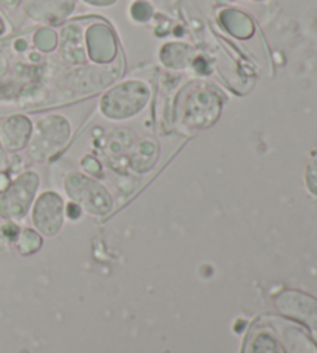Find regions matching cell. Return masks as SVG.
Instances as JSON below:
<instances>
[{"instance_id":"obj_1","label":"cell","mask_w":317,"mask_h":353,"mask_svg":"<svg viewBox=\"0 0 317 353\" xmlns=\"http://www.w3.org/2000/svg\"><path fill=\"white\" fill-rule=\"evenodd\" d=\"M223 107V97L217 88L203 81H194L181 88L175 99V123L190 130L207 129L217 121Z\"/></svg>"},{"instance_id":"obj_2","label":"cell","mask_w":317,"mask_h":353,"mask_svg":"<svg viewBox=\"0 0 317 353\" xmlns=\"http://www.w3.org/2000/svg\"><path fill=\"white\" fill-rule=\"evenodd\" d=\"M149 99V85L143 81L130 79L109 88L99 101V110L105 118L121 121L141 113Z\"/></svg>"},{"instance_id":"obj_3","label":"cell","mask_w":317,"mask_h":353,"mask_svg":"<svg viewBox=\"0 0 317 353\" xmlns=\"http://www.w3.org/2000/svg\"><path fill=\"white\" fill-rule=\"evenodd\" d=\"M72 135V125L68 119L58 113L41 118L33 128V135L28 143L31 159L45 161L52 159L65 146Z\"/></svg>"},{"instance_id":"obj_4","label":"cell","mask_w":317,"mask_h":353,"mask_svg":"<svg viewBox=\"0 0 317 353\" xmlns=\"http://www.w3.org/2000/svg\"><path fill=\"white\" fill-rule=\"evenodd\" d=\"M63 189L73 203L92 216H105L112 211L113 199L110 192L92 176L68 172L63 179Z\"/></svg>"},{"instance_id":"obj_5","label":"cell","mask_w":317,"mask_h":353,"mask_svg":"<svg viewBox=\"0 0 317 353\" xmlns=\"http://www.w3.org/2000/svg\"><path fill=\"white\" fill-rule=\"evenodd\" d=\"M41 179L34 171H27L17 175L10 186L0 194V217L10 222L27 216L33 205Z\"/></svg>"},{"instance_id":"obj_6","label":"cell","mask_w":317,"mask_h":353,"mask_svg":"<svg viewBox=\"0 0 317 353\" xmlns=\"http://www.w3.org/2000/svg\"><path fill=\"white\" fill-rule=\"evenodd\" d=\"M63 219H65V205L59 194L47 191L36 199L31 220L39 234L47 237L56 236L62 228Z\"/></svg>"},{"instance_id":"obj_7","label":"cell","mask_w":317,"mask_h":353,"mask_svg":"<svg viewBox=\"0 0 317 353\" xmlns=\"http://www.w3.org/2000/svg\"><path fill=\"white\" fill-rule=\"evenodd\" d=\"M85 50L94 64H110L118 56L115 31L104 22H94L85 30Z\"/></svg>"},{"instance_id":"obj_8","label":"cell","mask_w":317,"mask_h":353,"mask_svg":"<svg viewBox=\"0 0 317 353\" xmlns=\"http://www.w3.org/2000/svg\"><path fill=\"white\" fill-rule=\"evenodd\" d=\"M276 305L287 316L317 329V301L311 296L300 292H285L277 296Z\"/></svg>"},{"instance_id":"obj_9","label":"cell","mask_w":317,"mask_h":353,"mask_svg":"<svg viewBox=\"0 0 317 353\" xmlns=\"http://www.w3.org/2000/svg\"><path fill=\"white\" fill-rule=\"evenodd\" d=\"M33 135V123L23 115L0 119V143L6 152H19L28 146Z\"/></svg>"},{"instance_id":"obj_10","label":"cell","mask_w":317,"mask_h":353,"mask_svg":"<svg viewBox=\"0 0 317 353\" xmlns=\"http://www.w3.org/2000/svg\"><path fill=\"white\" fill-rule=\"evenodd\" d=\"M74 0H23V11L36 22L59 25L72 14Z\"/></svg>"},{"instance_id":"obj_11","label":"cell","mask_w":317,"mask_h":353,"mask_svg":"<svg viewBox=\"0 0 317 353\" xmlns=\"http://www.w3.org/2000/svg\"><path fill=\"white\" fill-rule=\"evenodd\" d=\"M61 58L68 64H82L85 61L84 30L78 23H67L59 34Z\"/></svg>"},{"instance_id":"obj_12","label":"cell","mask_w":317,"mask_h":353,"mask_svg":"<svg viewBox=\"0 0 317 353\" xmlns=\"http://www.w3.org/2000/svg\"><path fill=\"white\" fill-rule=\"evenodd\" d=\"M158 157H160L158 143L154 138L145 137L133 144L132 152L129 155V165L135 172L144 174L156 165Z\"/></svg>"},{"instance_id":"obj_13","label":"cell","mask_w":317,"mask_h":353,"mask_svg":"<svg viewBox=\"0 0 317 353\" xmlns=\"http://www.w3.org/2000/svg\"><path fill=\"white\" fill-rule=\"evenodd\" d=\"M218 22L226 30V33L237 37V39H249L256 31L252 19L236 8H225L218 12Z\"/></svg>"},{"instance_id":"obj_14","label":"cell","mask_w":317,"mask_h":353,"mask_svg":"<svg viewBox=\"0 0 317 353\" xmlns=\"http://www.w3.org/2000/svg\"><path fill=\"white\" fill-rule=\"evenodd\" d=\"M195 50L181 42L166 43L160 52L163 65L169 70H185L195 62Z\"/></svg>"},{"instance_id":"obj_15","label":"cell","mask_w":317,"mask_h":353,"mask_svg":"<svg viewBox=\"0 0 317 353\" xmlns=\"http://www.w3.org/2000/svg\"><path fill=\"white\" fill-rule=\"evenodd\" d=\"M16 247L19 253L23 256L34 254L42 247V237L36 230H31V228L21 230V232H19V236L16 239Z\"/></svg>"},{"instance_id":"obj_16","label":"cell","mask_w":317,"mask_h":353,"mask_svg":"<svg viewBox=\"0 0 317 353\" xmlns=\"http://www.w3.org/2000/svg\"><path fill=\"white\" fill-rule=\"evenodd\" d=\"M59 36L52 28H39L33 36V43L39 52H53L58 47Z\"/></svg>"},{"instance_id":"obj_17","label":"cell","mask_w":317,"mask_h":353,"mask_svg":"<svg viewBox=\"0 0 317 353\" xmlns=\"http://www.w3.org/2000/svg\"><path fill=\"white\" fill-rule=\"evenodd\" d=\"M152 16H154V6H152L147 0H135V2L130 5V17L135 22H149Z\"/></svg>"},{"instance_id":"obj_18","label":"cell","mask_w":317,"mask_h":353,"mask_svg":"<svg viewBox=\"0 0 317 353\" xmlns=\"http://www.w3.org/2000/svg\"><path fill=\"white\" fill-rule=\"evenodd\" d=\"M305 183L308 191L317 195V150L309 157V161L307 165V171H305Z\"/></svg>"},{"instance_id":"obj_19","label":"cell","mask_w":317,"mask_h":353,"mask_svg":"<svg viewBox=\"0 0 317 353\" xmlns=\"http://www.w3.org/2000/svg\"><path fill=\"white\" fill-rule=\"evenodd\" d=\"M81 166L84 168L85 172L92 174V175H99L101 171H103V169H101V163L92 155L84 157V159L81 160Z\"/></svg>"},{"instance_id":"obj_20","label":"cell","mask_w":317,"mask_h":353,"mask_svg":"<svg viewBox=\"0 0 317 353\" xmlns=\"http://www.w3.org/2000/svg\"><path fill=\"white\" fill-rule=\"evenodd\" d=\"M0 230H2V234L11 242H16L19 232H21V228L16 225V222H10V220H6Z\"/></svg>"},{"instance_id":"obj_21","label":"cell","mask_w":317,"mask_h":353,"mask_svg":"<svg viewBox=\"0 0 317 353\" xmlns=\"http://www.w3.org/2000/svg\"><path fill=\"white\" fill-rule=\"evenodd\" d=\"M65 216L70 220H79L82 216V210L78 205L73 203V201H70V205L65 208Z\"/></svg>"},{"instance_id":"obj_22","label":"cell","mask_w":317,"mask_h":353,"mask_svg":"<svg viewBox=\"0 0 317 353\" xmlns=\"http://www.w3.org/2000/svg\"><path fill=\"white\" fill-rule=\"evenodd\" d=\"M82 2H85L92 6H101V8H105V6L115 5L118 0H82Z\"/></svg>"},{"instance_id":"obj_23","label":"cell","mask_w":317,"mask_h":353,"mask_svg":"<svg viewBox=\"0 0 317 353\" xmlns=\"http://www.w3.org/2000/svg\"><path fill=\"white\" fill-rule=\"evenodd\" d=\"M8 68H10L8 59H6V56L0 52V78H3L5 74L8 73Z\"/></svg>"},{"instance_id":"obj_24","label":"cell","mask_w":317,"mask_h":353,"mask_svg":"<svg viewBox=\"0 0 317 353\" xmlns=\"http://www.w3.org/2000/svg\"><path fill=\"white\" fill-rule=\"evenodd\" d=\"M10 183H11V180H10V175L6 174L5 171H2L0 172V194H2L6 188L10 186Z\"/></svg>"},{"instance_id":"obj_25","label":"cell","mask_w":317,"mask_h":353,"mask_svg":"<svg viewBox=\"0 0 317 353\" xmlns=\"http://www.w3.org/2000/svg\"><path fill=\"white\" fill-rule=\"evenodd\" d=\"M8 168V159H6V150L3 149L2 143H0V172Z\"/></svg>"},{"instance_id":"obj_26","label":"cell","mask_w":317,"mask_h":353,"mask_svg":"<svg viewBox=\"0 0 317 353\" xmlns=\"http://www.w3.org/2000/svg\"><path fill=\"white\" fill-rule=\"evenodd\" d=\"M14 48L17 50V52H23V50L27 48V42H25L23 39H17L14 42Z\"/></svg>"},{"instance_id":"obj_27","label":"cell","mask_w":317,"mask_h":353,"mask_svg":"<svg viewBox=\"0 0 317 353\" xmlns=\"http://www.w3.org/2000/svg\"><path fill=\"white\" fill-rule=\"evenodd\" d=\"M0 3L5 6H14L19 3V0H0Z\"/></svg>"},{"instance_id":"obj_28","label":"cell","mask_w":317,"mask_h":353,"mask_svg":"<svg viewBox=\"0 0 317 353\" xmlns=\"http://www.w3.org/2000/svg\"><path fill=\"white\" fill-rule=\"evenodd\" d=\"M6 33V23L2 19V16H0V36H3Z\"/></svg>"}]
</instances>
